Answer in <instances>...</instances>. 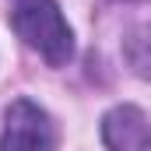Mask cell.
<instances>
[{"label":"cell","instance_id":"obj_3","mask_svg":"<svg viewBox=\"0 0 151 151\" xmlns=\"http://www.w3.org/2000/svg\"><path fill=\"white\" fill-rule=\"evenodd\" d=\"M102 141L109 151H151V123L137 106H116L102 119Z\"/></svg>","mask_w":151,"mask_h":151},{"label":"cell","instance_id":"obj_1","mask_svg":"<svg viewBox=\"0 0 151 151\" xmlns=\"http://www.w3.org/2000/svg\"><path fill=\"white\" fill-rule=\"evenodd\" d=\"M14 32L49 67H63L70 60V53H74L70 25L63 21V11L53 0H21L14 7Z\"/></svg>","mask_w":151,"mask_h":151},{"label":"cell","instance_id":"obj_2","mask_svg":"<svg viewBox=\"0 0 151 151\" xmlns=\"http://www.w3.org/2000/svg\"><path fill=\"white\" fill-rule=\"evenodd\" d=\"M56 148V130L46 109L35 102L18 99L4 113V134H0V151H53Z\"/></svg>","mask_w":151,"mask_h":151}]
</instances>
